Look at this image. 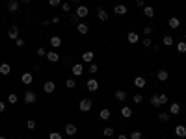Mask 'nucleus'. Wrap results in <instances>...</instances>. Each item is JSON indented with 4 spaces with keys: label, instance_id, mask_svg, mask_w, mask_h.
Masks as SVG:
<instances>
[{
    "label": "nucleus",
    "instance_id": "19",
    "mask_svg": "<svg viewBox=\"0 0 186 139\" xmlns=\"http://www.w3.org/2000/svg\"><path fill=\"white\" fill-rule=\"evenodd\" d=\"M169 28H173V30H177L179 26H180V21H179V19L177 17H171V19H169Z\"/></svg>",
    "mask_w": 186,
    "mask_h": 139
},
{
    "label": "nucleus",
    "instance_id": "30",
    "mask_svg": "<svg viewBox=\"0 0 186 139\" xmlns=\"http://www.w3.org/2000/svg\"><path fill=\"white\" fill-rule=\"evenodd\" d=\"M74 85H77V82H74V78H69V80H65V87H67V89H73Z\"/></svg>",
    "mask_w": 186,
    "mask_h": 139
},
{
    "label": "nucleus",
    "instance_id": "14",
    "mask_svg": "<svg viewBox=\"0 0 186 139\" xmlns=\"http://www.w3.org/2000/svg\"><path fill=\"white\" fill-rule=\"evenodd\" d=\"M127 11H128V9H127V6H125V4H119V6L114 8V13H115V15H125Z\"/></svg>",
    "mask_w": 186,
    "mask_h": 139
},
{
    "label": "nucleus",
    "instance_id": "21",
    "mask_svg": "<svg viewBox=\"0 0 186 139\" xmlns=\"http://www.w3.org/2000/svg\"><path fill=\"white\" fill-rule=\"evenodd\" d=\"M127 41H128V43H132V44H134V43H138V41H140V39H138V33H136V32H130L128 35H127Z\"/></svg>",
    "mask_w": 186,
    "mask_h": 139
},
{
    "label": "nucleus",
    "instance_id": "47",
    "mask_svg": "<svg viewBox=\"0 0 186 139\" xmlns=\"http://www.w3.org/2000/svg\"><path fill=\"white\" fill-rule=\"evenodd\" d=\"M28 128H36V121H28Z\"/></svg>",
    "mask_w": 186,
    "mask_h": 139
},
{
    "label": "nucleus",
    "instance_id": "2",
    "mask_svg": "<svg viewBox=\"0 0 186 139\" xmlns=\"http://www.w3.org/2000/svg\"><path fill=\"white\" fill-rule=\"evenodd\" d=\"M36 100H37V97H36L34 91H26V93H24V102H26V104H34Z\"/></svg>",
    "mask_w": 186,
    "mask_h": 139
},
{
    "label": "nucleus",
    "instance_id": "24",
    "mask_svg": "<svg viewBox=\"0 0 186 139\" xmlns=\"http://www.w3.org/2000/svg\"><path fill=\"white\" fill-rule=\"evenodd\" d=\"M169 113H171V115H177V113H180V106H179L177 102L169 106Z\"/></svg>",
    "mask_w": 186,
    "mask_h": 139
},
{
    "label": "nucleus",
    "instance_id": "15",
    "mask_svg": "<svg viewBox=\"0 0 186 139\" xmlns=\"http://www.w3.org/2000/svg\"><path fill=\"white\" fill-rule=\"evenodd\" d=\"M175 136H177V137H186V126L179 124L177 128H175Z\"/></svg>",
    "mask_w": 186,
    "mask_h": 139
},
{
    "label": "nucleus",
    "instance_id": "26",
    "mask_svg": "<svg viewBox=\"0 0 186 139\" xmlns=\"http://www.w3.org/2000/svg\"><path fill=\"white\" fill-rule=\"evenodd\" d=\"M110 115H112V113H110V110H100V113H99V117L102 119V121H108Z\"/></svg>",
    "mask_w": 186,
    "mask_h": 139
},
{
    "label": "nucleus",
    "instance_id": "46",
    "mask_svg": "<svg viewBox=\"0 0 186 139\" xmlns=\"http://www.w3.org/2000/svg\"><path fill=\"white\" fill-rule=\"evenodd\" d=\"M4 111H6V104L0 102V113H4Z\"/></svg>",
    "mask_w": 186,
    "mask_h": 139
},
{
    "label": "nucleus",
    "instance_id": "3",
    "mask_svg": "<svg viewBox=\"0 0 186 139\" xmlns=\"http://www.w3.org/2000/svg\"><path fill=\"white\" fill-rule=\"evenodd\" d=\"M8 37L9 39H19V26H9V30H8Z\"/></svg>",
    "mask_w": 186,
    "mask_h": 139
},
{
    "label": "nucleus",
    "instance_id": "36",
    "mask_svg": "<svg viewBox=\"0 0 186 139\" xmlns=\"http://www.w3.org/2000/svg\"><path fill=\"white\" fill-rule=\"evenodd\" d=\"M158 100H160V106H164V104H168V95H158Z\"/></svg>",
    "mask_w": 186,
    "mask_h": 139
},
{
    "label": "nucleus",
    "instance_id": "31",
    "mask_svg": "<svg viewBox=\"0 0 186 139\" xmlns=\"http://www.w3.org/2000/svg\"><path fill=\"white\" fill-rule=\"evenodd\" d=\"M177 50H179L180 54H184V52H186V41H180V43L177 44Z\"/></svg>",
    "mask_w": 186,
    "mask_h": 139
},
{
    "label": "nucleus",
    "instance_id": "50",
    "mask_svg": "<svg viewBox=\"0 0 186 139\" xmlns=\"http://www.w3.org/2000/svg\"><path fill=\"white\" fill-rule=\"evenodd\" d=\"M71 2H78V0H71Z\"/></svg>",
    "mask_w": 186,
    "mask_h": 139
},
{
    "label": "nucleus",
    "instance_id": "41",
    "mask_svg": "<svg viewBox=\"0 0 186 139\" xmlns=\"http://www.w3.org/2000/svg\"><path fill=\"white\" fill-rule=\"evenodd\" d=\"M62 4V0H48V6H52V8H56Z\"/></svg>",
    "mask_w": 186,
    "mask_h": 139
},
{
    "label": "nucleus",
    "instance_id": "28",
    "mask_svg": "<svg viewBox=\"0 0 186 139\" xmlns=\"http://www.w3.org/2000/svg\"><path fill=\"white\" fill-rule=\"evenodd\" d=\"M151 106H153V108H160V100H158V95H153V97H151Z\"/></svg>",
    "mask_w": 186,
    "mask_h": 139
},
{
    "label": "nucleus",
    "instance_id": "34",
    "mask_svg": "<svg viewBox=\"0 0 186 139\" xmlns=\"http://www.w3.org/2000/svg\"><path fill=\"white\" fill-rule=\"evenodd\" d=\"M17 100H19V97L15 95V93H11V95L8 97V102H9V104H17Z\"/></svg>",
    "mask_w": 186,
    "mask_h": 139
},
{
    "label": "nucleus",
    "instance_id": "44",
    "mask_svg": "<svg viewBox=\"0 0 186 139\" xmlns=\"http://www.w3.org/2000/svg\"><path fill=\"white\" fill-rule=\"evenodd\" d=\"M151 32H153V28H151V26H145V28H143V33H145V35H151Z\"/></svg>",
    "mask_w": 186,
    "mask_h": 139
},
{
    "label": "nucleus",
    "instance_id": "5",
    "mask_svg": "<svg viewBox=\"0 0 186 139\" xmlns=\"http://www.w3.org/2000/svg\"><path fill=\"white\" fill-rule=\"evenodd\" d=\"M71 72H73V76H82L84 74V69H82V65H80V63H77V65H73L71 67Z\"/></svg>",
    "mask_w": 186,
    "mask_h": 139
},
{
    "label": "nucleus",
    "instance_id": "51",
    "mask_svg": "<svg viewBox=\"0 0 186 139\" xmlns=\"http://www.w3.org/2000/svg\"><path fill=\"white\" fill-rule=\"evenodd\" d=\"M0 139H6V137H4V136H2V137H0Z\"/></svg>",
    "mask_w": 186,
    "mask_h": 139
},
{
    "label": "nucleus",
    "instance_id": "6",
    "mask_svg": "<svg viewBox=\"0 0 186 139\" xmlns=\"http://www.w3.org/2000/svg\"><path fill=\"white\" fill-rule=\"evenodd\" d=\"M17 9H19V0H9V2H8V11L15 13Z\"/></svg>",
    "mask_w": 186,
    "mask_h": 139
},
{
    "label": "nucleus",
    "instance_id": "32",
    "mask_svg": "<svg viewBox=\"0 0 186 139\" xmlns=\"http://www.w3.org/2000/svg\"><path fill=\"white\" fill-rule=\"evenodd\" d=\"M158 119L162 122H166V121H169V115H168V111H162V113H158Z\"/></svg>",
    "mask_w": 186,
    "mask_h": 139
},
{
    "label": "nucleus",
    "instance_id": "40",
    "mask_svg": "<svg viewBox=\"0 0 186 139\" xmlns=\"http://www.w3.org/2000/svg\"><path fill=\"white\" fill-rule=\"evenodd\" d=\"M89 72H91V74H97V72H99V67L95 65V63H91V65H89Z\"/></svg>",
    "mask_w": 186,
    "mask_h": 139
},
{
    "label": "nucleus",
    "instance_id": "42",
    "mask_svg": "<svg viewBox=\"0 0 186 139\" xmlns=\"http://www.w3.org/2000/svg\"><path fill=\"white\" fill-rule=\"evenodd\" d=\"M62 8H63V11H71V2H63Z\"/></svg>",
    "mask_w": 186,
    "mask_h": 139
},
{
    "label": "nucleus",
    "instance_id": "9",
    "mask_svg": "<svg viewBox=\"0 0 186 139\" xmlns=\"http://www.w3.org/2000/svg\"><path fill=\"white\" fill-rule=\"evenodd\" d=\"M74 13H77V17H88L89 9H88L86 6H78V8H77V11H74Z\"/></svg>",
    "mask_w": 186,
    "mask_h": 139
},
{
    "label": "nucleus",
    "instance_id": "17",
    "mask_svg": "<svg viewBox=\"0 0 186 139\" xmlns=\"http://www.w3.org/2000/svg\"><path fill=\"white\" fill-rule=\"evenodd\" d=\"M9 72H11V67H9V63H2V65H0V74L8 76Z\"/></svg>",
    "mask_w": 186,
    "mask_h": 139
},
{
    "label": "nucleus",
    "instance_id": "11",
    "mask_svg": "<svg viewBox=\"0 0 186 139\" xmlns=\"http://www.w3.org/2000/svg\"><path fill=\"white\" fill-rule=\"evenodd\" d=\"M21 80H22V83H24V85H30V83L34 82V76H32V72H24Z\"/></svg>",
    "mask_w": 186,
    "mask_h": 139
},
{
    "label": "nucleus",
    "instance_id": "25",
    "mask_svg": "<svg viewBox=\"0 0 186 139\" xmlns=\"http://www.w3.org/2000/svg\"><path fill=\"white\" fill-rule=\"evenodd\" d=\"M143 13H145V17H149V19L154 17V9L151 8V6H145V8H143Z\"/></svg>",
    "mask_w": 186,
    "mask_h": 139
},
{
    "label": "nucleus",
    "instance_id": "1",
    "mask_svg": "<svg viewBox=\"0 0 186 139\" xmlns=\"http://www.w3.org/2000/svg\"><path fill=\"white\" fill-rule=\"evenodd\" d=\"M91 106H93V102L89 100V98H82V100L78 102V110L80 111H89V110H91Z\"/></svg>",
    "mask_w": 186,
    "mask_h": 139
},
{
    "label": "nucleus",
    "instance_id": "52",
    "mask_svg": "<svg viewBox=\"0 0 186 139\" xmlns=\"http://www.w3.org/2000/svg\"><path fill=\"white\" fill-rule=\"evenodd\" d=\"M184 37H186V35H184Z\"/></svg>",
    "mask_w": 186,
    "mask_h": 139
},
{
    "label": "nucleus",
    "instance_id": "43",
    "mask_svg": "<svg viewBox=\"0 0 186 139\" xmlns=\"http://www.w3.org/2000/svg\"><path fill=\"white\" fill-rule=\"evenodd\" d=\"M15 44H17L19 48H22L24 47V41H22V39H15Z\"/></svg>",
    "mask_w": 186,
    "mask_h": 139
},
{
    "label": "nucleus",
    "instance_id": "7",
    "mask_svg": "<svg viewBox=\"0 0 186 139\" xmlns=\"http://www.w3.org/2000/svg\"><path fill=\"white\" fill-rule=\"evenodd\" d=\"M63 130H65V133H67V136H74V133L78 132V128L74 126V124H71V122H69V124H65V128H63Z\"/></svg>",
    "mask_w": 186,
    "mask_h": 139
},
{
    "label": "nucleus",
    "instance_id": "20",
    "mask_svg": "<svg viewBox=\"0 0 186 139\" xmlns=\"http://www.w3.org/2000/svg\"><path fill=\"white\" fill-rule=\"evenodd\" d=\"M82 59H84V61H88V63H93V52L91 50H86V52L82 54Z\"/></svg>",
    "mask_w": 186,
    "mask_h": 139
},
{
    "label": "nucleus",
    "instance_id": "35",
    "mask_svg": "<svg viewBox=\"0 0 186 139\" xmlns=\"http://www.w3.org/2000/svg\"><path fill=\"white\" fill-rule=\"evenodd\" d=\"M102 136H104V137H112V136H114V130H112V128H104V130H102Z\"/></svg>",
    "mask_w": 186,
    "mask_h": 139
},
{
    "label": "nucleus",
    "instance_id": "45",
    "mask_svg": "<svg viewBox=\"0 0 186 139\" xmlns=\"http://www.w3.org/2000/svg\"><path fill=\"white\" fill-rule=\"evenodd\" d=\"M151 43H153V41H151L149 37H145V39H143V47H151Z\"/></svg>",
    "mask_w": 186,
    "mask_h": 139
},
{
    "label": "nucleus",
    "instance_id": "38",
    "mask_svg": "<svg viewBox=\"0 0 186 139\" xmlns=\"http://www.w3.org/2000/svg\"><path fill=\"white\" fill-rule=\"evenodd\" d=\"M48 139H63V137H62V133H58V132H50Z\"/></svg>",
    "mask_w": 186,
    "mask_h": 139
},
{
    "label": "nucleus",
    "instance_id": "10",
    "mask_svg": "<svg viewBox=\"0 0 186 139\" xmlns=\"http://www.w3.org/2000/svg\"><path fill=\"white\" fill-rule=\"evenodd\" d=\"M45 58H48V61H52V63H56V61H60V54L58 52H54V50H50V52H47V56Z\"/></svg>",
    "mask_w": 186,
    "mask_h": 139
},
{
    "label": "nucleus",
    "instance_id": "12",
    "mask_svg": "<svg viewBox=\"0 0 186 139\" xmlns=\"http://www.w3.org/2000/svg\"><path fill=\"white\" fill-rule=\"evenodd\" d=\"M77 30H78V33H82V35H86V33L89 32V28H88L86 22H78L77 24Z\"/></svg>",
    "mask_w": 186,
    "mask_h": 139
},
{
    "label": "nucleus",
    "instance_id": "33",
    "mask_svg": "<svg viewBox=\"0 0 186 139\" xmlns=\"http://www.w3.org/2000/svg\"><path fill=\"white\" fill-rule=\"evenodd\" d=\"M130 139H142V132H140V130L130 132Z\"/></svg>",
    "mask_w": 186,
    "mask_h": 139
},
{
    "label": "nucleus",
    "instance_id": "29",
    "mask_svg": "<svg viewBox=\"0 0 186 139\" xmlns=\"http://www.w3.org/2000/svg\"><path fill=\"white\" fill-rule=\"evenodd\" d=\"M162 43L166 44V47H171V44H173V37H171V35H166V37L162 39Z\"/></svg>",
    "mask_w": 186,
    "mask_h": 139
},
{
    "label": "nucleus",
    "instance_id": "37",
    "mask_svg": "<svg viewBox=\"0 0 186 139\" xmlns=\"http://www.w3.org/2000/svg\"><path fill=\"white\" fill-rule=\"evenodd\" d=\"M36 54H37V56H39V58H45V56H47V50H45V48H43V47H39V48H37V50H36Z\"/></svg>",
    "mask_w": 186,
    "mask_h": 139
},
{
    "label": "nucleus",
    "instance_id": "39",
    "mask_svg": "<svg viewBox=\"0 0 186 139\" xmlns=\"http://www.w3.org/2000/svg\"><path fill=\"white\" fill-rule=\"evenodd\" d=\"M132 100L136 102V104H142V102H143V97L140 95V93H136V95H134V98H132Z\"/></svg>",
    "mask_w": 186,
    "mask_h": 139
},
{
    "label": "nucleus",
    "instance_id": "23",
    "mask_svg": "<svg viewBox=\"0 0 186 139\" xmlns=\"http://www.w3.org/2000/svg\"><path fill=\"white\" fill-rule=\"evenodd\" d=\"M50 44H52L54 48H58V47H62V39H60L58 35H54V37H50Z\"/></svg>",
    "mask_w": 186,
    "mask_h": 139
},
{
    "label": "nucleus",
    "instance_id": "49",
    "mask_svg": "<svg viewBox=\"0 0 186 139\" xmlns=\"http://www.w3.org/2000/svg\"><path fill=\"white\" fill-rule=\"evenodd\" d=\"M117 139H128V137L125 136V133H121V136H117Z\"/></svg>",
    "mask_w": 186,
    "mask_h": 139
},
{
    "label": "nucleus",
    "instance_id": "8",
    "mask_svg": "<svg viewBox=\"0 0 186 139\" xmlns=\"http://www.w3.org/2000/svg\"><path fill=\"white\" fill-rule=\"evenodd\" d=\"M54 89H56V83H54V82H47V83L43 85V91L47 93V95H50V93H54Z\"/></svg>",
    "mask_w": 186,
    "mask_h": 139
},
{
    "label": "nucleus",
    "instance_id": "18",
    "mask_svg": "<svg viewBox=\"0 0 186 139\" xmlns=\"http://www.w3.org/2000/svg\"><path fill=\"white\" fill-rule=\"evenodd\" d=\"M97 15H99V19H100L102 22H106V21H108V13L104 11L102 8H97Z\"/></svg>",
    "mask_w": 186,
    "mask_h": 139
},
{
    "label": "nucleus",
    "instance_id": "48",
    "mask_svg": "<svg viewBox=\"0 0 186 139\" xmlns=\"http://www.w3.org/2000/svg\"><path fill=\"white\" fill-rule=\"evenodd\" d=\"M143 2H145V0H136V6L142 8V6H143Z\"/></svg>",
    "mask_w": 186,
    "mask_h": 139
},
{
    "label": "nucleus",
    "instance_id": "13",
    "mask_svg": "<svg viewBox=\"0 0 186 139\" xmlns=\"http://www.w3.org/2000/svg\"><path fill=\"white\" fill-rule=\"evenodd\" d=\"M168 76H169V72L166 71V69H160V71L157 72V78H158L160 82H166V80H168Z\"/></svg>",
    "mask_w": 186,
    "mask_h": 139
},
{
    "label": "nucleus",
    "instance_id": "22",
    "mask_svg": "<svg viewBox=\"0 0 186 139\" xmlns=\"http://www.w3.org/2000/svg\"><path fill=\"white\" fill-rule=\"evenodd\" d=\"M121 115L125 117V119H128V117H132V110H130L128 106H123L121 108Z\"/></svg>",
    "mask_w": 186,
    "mask_h": 139
},
{
    "label": "nucleus",
    "instance_id": "16",
    "mask_svg": "<svg viewBox=\"0 0 186 139\" xmlns=\"http://www.w3.org/2000/svg\"><path fill=\"white\" fill-rule=\"evenodd\" d=\"M134 85H136L138 89L145 87V78L143 76H136V78H134Z\"/></svg>",
    "mask_w": 186,
    "mask_h": 139
},
{
    "label": "nucleus",
    "instance_id": "27",
    "mask_svg": "<svg viewBox=\"0 0 186 139\" xmlns=\"http://www.w3.org/2000/svg\"><path fill=\"white\" fill-rule=\"evenodd\" d=\"M115 98L121 100V102H125V100H127V93H125V91H115Z\"/></svg>",
    "mask_w": 186,
    "mask_h": 139
},
{
    "label": "nucleus",
    "instance_id": "4",
    "mask_svg": "<svg viewBox=\"0 0 186 139\" xmlns=\"http://www.w3.org/2000/svg\"><path fill=\"white\" fill-rule=\"evenodd\" d=\"M86 89H88V91H97V89H99V82L95 80V78L88 80V82H86Z\"/></svg>",
    "mask_w": 186,
    "mask_h": 139
}]
</instances>
